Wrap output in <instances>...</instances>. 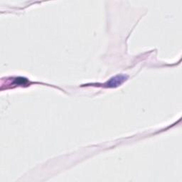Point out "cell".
<instances>
[{
  "instance_id": "1",
  "label": "cell",
  "mask_w": 182,
  "mask_h": 182,
  "mask_svg": "<svg viewBox=\"0 0 182 182\" xmlns=\"http://www.w3.org/2000/svg\"><path fill=\"white\" fill-rule=\"evenodd\" d=\"M124 80H125V77L124 76H122V75H120V76H117L116 78H114V80H110V86H117V85L121 84Z\"/></svg>"
}]
</instances>
